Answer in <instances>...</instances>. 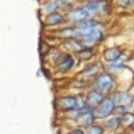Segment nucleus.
Returning <instances> with one entry per match:
<instances>
[{"label":"nucleus","mask_w":134,"mask_h":134,"mask_svg":"<svg viewBox=\"0 0 134 134\" xmlns=\"http://www.w3.org/2000/svg\"><path fill=\"white\" fill-rule=\"evenodd\" d=\"M83 3L90 10L92 17L102 20V22L112 17L115 10V0H83Z\"/></svg>","instance_id":"1"},{"label":"nucleus","mask_w":134,"mask_h":134,"mask_svg":"<svg viewBox=\"0 0 134 134\" xmlns=\"http://www.w3.org/2000/svg\"><path fill=\"white\" fill-rule=\"evenodd\" d=\"M92 88L98 90L100 93H104L105 97H107V95H112L119 90V80L114 73L105 70V71H102L100 75L92 82Z\"/></svg>","instance_id":"2"},{"label":"nucleus","mask_w":134,"mask_h":134,"mask_svg":"<svg viewBox=\"0 0 134 134\" xmlns=\"http://www.w3.org/2000/svg\"><path fill=\"white\" fill-rule=\"evenodd\" d=\"M75 5V0H44L39 5L41 15H49L54 12H68Z\"/></svg>","instance_id":"3"},{"label":"nucleus","mask_w":134,"mask_h":134,"mask_svg":"<svg viewBox=\"0 0 134 134\" xmlns=\"http://www.w3.org/2000/svg\"><path fill=\"white\" fill-rule=\"evenodd\" d=\"M107 36H109L107 27L102 22V24H98L97 27H93L87 37H83V43H85V46H90V48H98L100 44H104V41L107 39Z\"/></svg>","instance_id":"4"},{"label":"nucleus","mask_w":134,"mask_h":134,"mask_svg":"<svg viewBox=\"0 0 134 134\" xmlns=\"http://www.w3.org/2000/svg\"><path fill=\"white\" fill-rule=\"evenodd\" d=\"M66 15H68V22L73 24V26H76V24L82 22V20L90 19L92 14H90V10L87 9L85 3L80 2V3H75V5H73L68 12H66Z\"/></svg>","instance_id":"5"},{"label":"nucleus","mask_w":134,"mask_h":134,"mask_svg":"<svg viewBox=\"0 0 134 134\" xmlns=\"http://www.w3.org/2000/svg\"><path fill=\"white\" fill-rule=\"evenodd\" d=\"M115 107H117V100H115L114 93L112 95H107L105 100L95 109V115H97V121H104V119L110 117L112 114L115 112Z\"/></svg>","instance_id":"6"},{"label":"nucleus","mask_w":134,"mask_h":134,"mask_svg":"<svg viewBox=\"0 0 134 134\" xmlns=\"http://www.w3.org/2000/svg\"><path fill=\"white\" fill-rule=\"evenodd\" d=\"M78 63H80V59H78V56H76L75 53H68L66 51L65 58L61 59V63H59L53 71H54L56 75H70V73L76 68Z\"/></svg>","instance_id":"7"},{"label":"nucleus","mask_w":134,"mask_h":134,"mask_svg":"<svg viewBox=\"0 0 134 134\" xmlns=\"http://www.w3.org/2000/svg\"><path fill=\"white\" fill-rule=\"evenodd\" d=\"M68 22V15L66 12H54V14H49V15H44L43 17V26L48 27V29H61L65 27Z\"/></svg>","instance_id":"8"},{"label":"nucleus","mask_w":134,"mask_h":134,"mask_svg":"<svg viewBox=\"0 0 134 134\" xmlns=\"http://www.w3.org/2000/svg\"><path fill=\"white\" fill-rule=\"evenodd\" d=\"M78 107V93H65L59 95L58 100H56V109H58L59 114H65L68 110Z\"/></svg>","instance_id":"9"},{"label":"nucleus","mask_w":134,"mask_h":134,"mask_svg":"<svg viewBox=\"0 0 134 134\" xmlns=\"http://www.w3.org/2000/svg\"><path fill=\"white\" fill-rule=\"evenodd\" d=\"M102 71H105V63L95 59V61H90V63H83V70L80 71V75L85 76L90 82H93Z\"/></svg>","instance_id":"10"},{"label":"nucleus","mask_w":134,"mask_h":134,"mask_svg":"<svg viewBox=\"0 0 134 134\" xmlns=\"http://www.w3.org/2000/svg\"><path fill=\"white\" fill-rule=\"evenodd\" d=\"M100 58L104 63L122 61V59H126V49L122 46H110V48H105L100 53Z\"/></svg>","instance_id":"11"},{"label":"nucleus","mask_w":134,"mask_h":134,"mask_svg":"<svg viewBox=\"0 0 134 134\" xmlns=\"http://www.w3.org/2000/svg\"><path fill=\"white\" fill-rule=\"evenodd\" d=\"M98 24H102V20L95 19V17H90V19H87V20L78 22V24H76V32H78V37H80V39L87 37L90 34V31L93 29V27H97Z\"/></svg>","instance_id":"12"},{"label":"nucleus","mask_w":134,"mask_h":134,"mask_svg":"<svg viewBox=\"0 0 134 134\" xmlns=\"http://www.w3.org/2000/svg\"><path fill=\"white\" fill-rule=\"evenodd\" d=\"M85 93V100H87V107H90V109H97L98 105L102 104V102L105 100V95L104 93H100L98 90H95V88H88V90H85L83 92Z\"/></svg>","instance_id":"13"},{"label":"nucleus","mask_w":134,"mask_h":134,"mask_svg":"<svg viewBox=\"0 0 134 134\" xmlns=\"http://www.w3.org/2000/svg\"><path fill=\"white\" fill-rule=\"evenodd\" d=\"M65 54H66V51L63 49V46H56V48H53L51 51H49V54L44 58V61L48 63L53 70H54L56 66L61 63V59L65 58Z\"/></svg>","instance_id":"14"},{"label":"nucleus","mask_w":134,"mask_h":134,"mask_svg":"<svg viewBox=\"0 0 134 134\" xmlns=\"http://www.w3.org/2000/svg\"><path fill=\"white\" fill-rule=\"evenodd\" d=\"M115 100H117V105H126V107L131 109L134 105V93L127 88H119L114 93Z\"/></svg>","instance_id":"15"},{"label":"nucleus","mask_w":134,"mask_h":134,"mask_svg":"<svg viewBox=\"0 0 134 134\" xmlns=\"http://www.w3.org/2000/svg\"><path fill=\"white\" fill-rule=\"evenodd\" d=\"M97 122V115H95V110L93 109H90V107H85L83 109V112H82V115H80V119L76 121V124L75 126H80V127H88V126L92 124H95Z\"/></svg>","instance_id":"16"},{"label":"nucleus","mask_w":134,"mask_h":134,"mask_svg":"<svg viewBox=\"0 0 134 134\" xmlns=\"http://www.w3.org/2000/svg\"><path fill=\"white\" fill-rule=\"evenodd\" d=\"M56 39H59L63 43V41H68V39H75V37H78V32H76V26H73V24H66L65 27H61V29H58L54 32Z\"/></svg>","instance_id":"17"},{"label":"nucleus","mask_w":134,"mask_h":134,"mask_svg":"<svg viewBox=\"0 0 134 134\" xmlns=\"http://www.w3.org/2000/svg\"><path fill=\"white\" fill-rule=\"evenodd\" d=\"M100 122L104 124V127L107 129V132H110V134L122 131V119L119 117V115H115V114H112L110 117L104 119V121H100Z\"/></svg>","instance_id":"18"},{"label":"nucleus","mask_w":134,"mask_h":134,"mask_svg":"<svg viewBox=\"0 0 134 134\" xmlns=\"http://www.w3.org/2000/svg\"><path fill=\"white\" fill-rule=\"evenodd\" d=\"M63 49L68 53H80L83 48H85V43H83V39H80V37H75V39H68V41H63L61 43Z\"/></svg>","instance_id":"19"},{"label":"nucleus","mask_w":134,"mask_h":134,"mask_svg":"<svg viewBox=\"0 0 134 134\" xmlns=\"http://www.w3.org/2000/svg\"><path fill=\"white\" fill-rule=\"evenodd\" d=\"M80 63H90V61H95L97 58V48H90V46H85L80 53H76Z\"/></svg>","instance_id":"20"},{"label":"nucleus","mask_w":134,"mask_h":134,"mask_svg":"<svg viewBox=\"0 0 134 134\" xmlns=\"http://www.w3.org/2000/svg\"><path fill=\"white\" fill-rule=\"evenodd\" d=\"M129 66H127V59H122V61H115V63H105V70L110 73H114V75H117V73L121 71H126Z\"/></svg>","instance_id":"21"},{"label":"nucleus","mask_w":134,"mask_h":134,"mask_svg":"<svg viewBox=\"0 0 134 134\" xmlns=\"http://www.w3.org/2000/svg\"><path fill=\"white\" fill-rule=\"evenodd\" d=\"M122 131H132L134 127V110H129L126 115H122Z\"/></svg>","instance_id":"22"},{"label":"nucleus","mask_w":134,"mask_h":134,"mask_svg":"<svg viewBox=\"0 0 134 134\" xmlns=\"http://www.w3.org/2000/svg\"><path fill=\"white\" fill-rule=\"evenodd\" d=\"M85 131H87V134H107V129L104 127V124H102L100 121H97L95 124L88 126Z\"/></svg>","instance_id":"23"},{"label":"nucleus","mask_w":134,"mask_h":134,"mask_svg":"<svg viewBox=\"0 0 134 134\" xmlns=\"http://www.w3.org/2000/svg\"><path fill=\"white\" fill-rule=\"evenodd\" d=\"M82 112H83V109H73V110H68V112H65L63 114V117L66 119V121H71V122H75L76 124V121L80 119V115H82Z\"/></svg>","instance_id":"24"},{"label":"nucleus","mask_w":134,"mask_h":134,"mask_svg":"<svg viewBox=\"0 0 134 134\" xmlns=\"http://www.w3.org/2000/svg\"><path fill=\"white\" fill-rule=\"evenodd\" d=\"M115 5L127 10V9H131V7H134V0H115Z\"/></svg>","instance_id":"25"},{"label":"nucleus","mask_w":134,"mask_h":134,"mask_svg":"<svg viewBox=\"0 0 134 134\" xmlns=\"http://www.w3.org/2000/svg\"><path fill=\"white\" fill-rule=\"evenodd\" d=\"M51 46H49L48 43H46V41H43V43H41V48H39V53H41V56H43V58H46V56L49 54V51H51Z\"/></svg>","instance_id":"26"},{"label":"nucleus","mask_w":134,"mask_h":134,"mask_svg":"<svg viewBox=\"0 0 134 134\" xmlns=\"http://www.w3.org/2000/svg\"><path fill=\"white\" fill-rule=\"evenodd\" d=\"M129 110H131V109L126 107V105H117V107H115V112H114V114H115V115H119V117H122V115H126Z\"/></svg>","instance_id":"27"},{"label":"nucleus","mask_w":134,"mask_h":134,"mask_svg":"<svg viewBox=\"0 0 134 134\" xmlns=\"http://www.w3.org/2000/svg\"><path fill=\"white\" fill-rule=\"evenodd\" d=\"M68 134H87V131H85V127H80V126H75L73 129H70V131H68Z\"/></svg>","instance_id":"28"},{"label":"nucleus","mask_w":134,"mask_h":134,"mask_svg":"<svg viewBox=\"0 0 134 134\" xmlns=\"http://www.w3.org/2000/svg\"><path fill=\"white\" fill-rule=\"evenodd\" d=\"M114 134H124V131H119V132H114Z\"/></svg>","instance_id":"29"},{"label":"nucleus","mask_w":134,"mask_h":134,"mask_svg":"<svg viewBox=\"0 0 134 134\" xmlns=\"http://www.w3.org/2000/svg\"><path fill=\"white\" fill-rule=\"evenodd\" d=\"M124 134H132V132L131 131H124Z\"/></svg>","instance_id":"30"},{"label":"nucleus","mask_w":134,"mask_h":134,"mask_svg":"<svg viewBox=\"0 0 134 134\" xmlns=\"http://www.w3.org/2000/svg\"><path fill=\"white\" fill-rule=\"evenodd\" d=\"M131 132H132V134H134V131H131Z\"/></svg>","instance_id":"31"}]
</instances>
